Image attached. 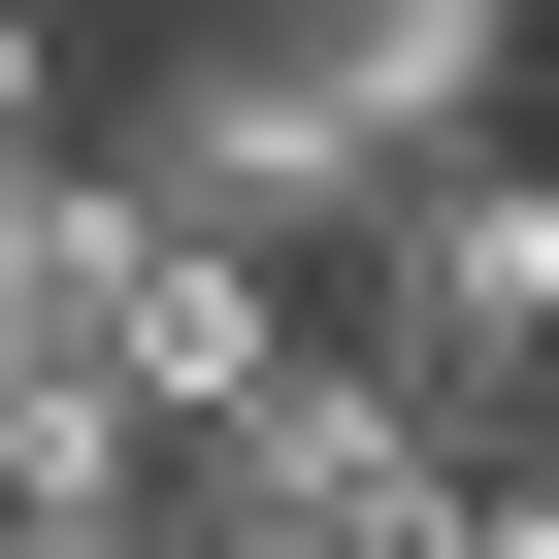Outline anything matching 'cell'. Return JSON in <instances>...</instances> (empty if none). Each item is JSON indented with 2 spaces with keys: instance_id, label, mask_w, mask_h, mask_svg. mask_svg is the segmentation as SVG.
Here are the masks:
<instances>
[{
  "instance_id": "obj_4",
  "label": "cell",
  "mask_w": 559,
  "mask_h": 559,
  "mask_svg": "<svg viewBox=\"0 0 559 559\" xmlns=\"http://www.w3.org/2000/svg\"><path fill=\"white\" fill-rule=\"evenodd\" d=\"M67 99H99V67H67V0H0V165H34Z\"/></svg>"
},
{
  "instance_id": "obj_1",
  "label": "cell",
  "mask_w": 559,
  "mask_h": 559,
  "mask_svg": "<svg viewBox=\"0 0 559 559\" xmlns=\"http://www.w3.org/2000/svg\"><path fill=\"white\" fill-rule=\"evenodd\" d=\"M330 330H362L428 428H526V362H559V165H526V132H428V165H362V230H330Z\"/></svg>"
},
{
  "instance_id": "obj_2",
  "label": "cell",
  "mask_w": 559,
  "mask_h": 559,
  "mask_svg": "<svg viewBox=\"0 0 559 559\" xmlns=\"http://www.w3.org/2000/svg\"><path fill=\"white\" fill-rule=\"evenodd\" d=\"M67 132H99V165H132L165 230H230V263H297V297H330V230H362V132H330L297 67H263L230 0H165V67H99Z\"/></svg>"
},
{
  "instance_id": "obj_3",
  "label": "cell",
  "mask_w": 559,
  "mask_h": 559,
  "mask_svg": "<svg viewBox=\"0 0 559 559\" xmlns=\"http://www.w3.org/2000/svg\"><path fill=\"white\" fill-rule=\"evenodd\" d=\"M230 34L297 67L362 165H428V132H493V99H526V0H230Z\"/></svg>"
}]
</instances>
